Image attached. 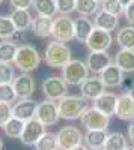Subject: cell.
Returning a JSON list of instances; mask_svg holds the SVG:
<instances>
[{"mask_svg": "<svg viewBox=\"0 0 134 150\" xmlns=\"http://www.w3.org/2000/svg\"><path fill=\"white\" fill-rule=\"evenodd\" d=\"M0 150H3V141H2V138H0Z\"/></svg>", "mask_w": 134, "mask_h": 150, "instance_id": "cell-46", "label": "cell"}, {"mask_svg": "<svg viewBox=\"0 0 134 150\" xmlns=\"http://www.w3.org/2000/svg\"><path fill=\"white\" fill-rule=\"evenodd\" d=\"M128 93H130V96L133 98V101H134V89H131V90H130Z\"/></svg>", "mask_w": 134, "mask_h": 150, "instance_id": "cell-45", "label": "cell"}, {"mask_svg": "<svg viewBox=\"0 0 134 150\" xmlns=\"http://www.w3.org/2000/svg\"><path fill=\"white\" fill-rule=\"evenodd\" d=\"M14 9H29L33 6V0H9Z\"/></svg>", "mask_w": 134, "mask_h": 150, "instance_id": "cell-38", "label": "cell"}, {"mask_svg": "<svg viewBox=\"0 0 134 150\" xmlns=\"http://www.w3.org/2000/svg\"><path fill=\"white\" fill-rule=\"evenodd\" d=\"M93 150H100V149H93Z\"/></svg>", "mask_w": 134, "mask_h": 150, "instance_id": "cell-50", "label": "cell"}, {"mask_svg": "<svg viewBox=\"0 0 134 150\" xmlns=\"http://www.w3.org/2000/svg\"><path fill=\"white\" fill-rule=\"evenodd\" d=\"M11 117H12V107L9 104L0 102V128H3Z\"/></svg>", "mask_w": 134, "mask_h": 150, "instance_id": "cell-37", "label": "cell"}, {"mask_svg": "<svg viewBox=\"0 0 134 150\" xmlns=\"http://www.w3.org/2000/svg\"><path fill=\"white\" fill-rule=\"evenodd\" d=\"M112 63H113V60L107 54V51H91L86 59V66L89 72H93V74H101Z\"/></svg>", "mask_w": 134, "mask_h": 150, "instance_id": "cell-15", "label": "cell"}, {"mask_svg": "<svg viewBox=\"0 0 134 150\" xmlns=\"http://www.w3.org/2000/svg\"><path fill=\"white\" fill-rule=\"evenodd\" d=\"M80 120H81V125L88 131H107L108 123H110V117L103 114L95 107H89L81 114Z\"/></svg>", "mask_w": 134, "mask_h": 150, "instance_id": "cell-6", "label": "cell"}, {"mask_svg": "<svg viewBox=\"0 0 134 150\" xmlns=\"http://www.w3.org/2000/svg\"><path fill=\"white\" fill-rule=\"evenodd\" d=\"M116 104H118V96L112 92H104L101 96H98L93 101V107L96 110H100L103 114L108 116V117L115 116Z\"/></svg>", "mask_w": 134, "mask_h": 150, "instance_id": "cell-17", "label": "cell"}, {"mask_svg": "<svg viewBox=\"0 0 134 150\" xmlns=\"http://www.w3.org/2000/svg\"><path fill=\"white\" fill-rule=\"evenodd\" d=\"M124 15H125V20H127V23L130 24V26H134V2H131L125 8Z\"/></svg>", "mask_w": 134, "mask_h": 150, "instance_id": "cell-39", "label": "cell"}, {"mask_svg": "<svg viewBox=\"0 0 134 150\" xmlns=\"http://www.w3.org/2000/svg\"><path fill=\"white\" fill-rule=\"evenodd\" d=\"M17 93L14 90V86L12 84H0V102L5 104H12L17 101Z\"/></svg>", "mask_w": 134, "mask_h": 150, "instance_id": "cell-33", "label": "cell"}, {"mask_svg": "<svg viewBox=\"0 0 134 150\" xmlns=\"http://www.w3.org/2000/svg\"><path fill=\"white\" fill-rule=\"evenodd\" d=\"M14 63L21 72L29 74L35 69H38V66L41 65V56L33 45L21 44L18 45V51H17Z\"/></svg>", "mask_w": 134, "mask_h": 150, "instance_id": "cell-3", "label": "cell"}, {"mask_svg": "<svg viewBox=\"0 0 134 150\" xmlns=\"http://www.w3.org/2000/svg\"><path fill=\"white\" fill-rule=\"evenodd\" d=\"M51 36L57 42H69L76 39V32H74V20L69 15H59L57 18H53V30Z\"/></svg>", "mask_w": 134, "mask_h": 150, "instance_id": "cell-5", "label": "cell"}, {"mask_svg": "<svg viewBox=\"0 0 134 150\" xmlns=\"http://www.w3.org/2000/svg\"><path fill=\"white\" fill-rule=\"evenodd\" d=\"M128 140L134 146V120H131L128 125Z\"/></svg>", "mask_w": 134, "mask_h": 150, "instance_id": "cell-42", "label": "cell"}, {"mask_svg": "<svg viewBox=\"0 0 134 150\" xmlns=\"http://www.w3.org/2000/svg\"><path fill=\"white\" fill-rule=\"evenodd\" d=\"M23 39H24V32H18V30H17V32H15L14 35L11 36V39H9V41L18 45V42H21Z\"/></svg>", "mask_w": 134, "mask_h": 150, "instance_id": "cell-40", "label": "cell"}, {"mask_svg": "<svg viewBox=\"0 0 134 150\" xmlns=\"http://www.w3.org/2000/svg\"><path fill=\"white\" fill-rule=\"evenodd\" d=\"M118 2H119L120 5H122L124 8H127V6H128V5H130L131 2H134V0H118Z\"/></svg>", "mask_w": 134, "mask_h": 150, "instance_id": "cell-43", "label": "cell"}, {"mask_svg": "<svg viewBox=\"0 0 134 150\" xmlns=\"http://www.w3.org/2000/svg\"><path fill=\"white\" fill-rule=\"evenodd\" d=\"M38 104L32 99H18V102L12 105V117H17L23 122H29L35 119Z\"/></svg>", "mask_w": 134, "mask_h": 150, "instance_id": "cell-13", "label": "cell"}, {"mask_svg": "<svg viewBox=\"0 0 134 150\" xmlns=\"http://www.w3.org/2000/svg\"><path fill=\"white\" fill-rule=\"evenodd\" d=\"M100 77H101V80H103L105 87H118L124 81V72L120 71L115 63H112L110 66H107L100 74Z\"/></svg>", "mask_w": 134, "mask_h": 150, "instance_id": "cell-19", "label": "cell"}, {"mask_svg": "<svg viewBox=\"0 0 134 150\" xmlns=\"http://www.w3.org/2000/svg\"><path fill=\"white\" fill-rule=\"evenodd\" d=\"M115 116L120 120H134V101L130 93H124L118 96V104Z\"/></svg>", "mask_w": 134, "mask_h": 150, "instance_id": "cell-16", "label": "cell"}, {"mask_svg": "<svg viewBox=\"0 0 134 150\" xmlns=\"http://www.w3.org/2000/svg\"><path fill=\"white\" fill-rule=\"evenodd\" d=\"M96 2H100V3H103V2H104V0H96Z\"/></svg>", "mask_w": 134, "mask_h": 150, "instance_id": "cell-48", "label": "cell"}, {"mask_svg": "<svg viewBox=\"0 0 134 150\" xmlns=\"http://www.w3.org/2000/svg\"><path fill=\"white\" fill-rule=\"evenodd\" d=\"M9 17L18 32H26L27 29L32 27L33 18H32V14L29 12V9H14Z\"/></svg>", "mask_w": 134, "mask_h": 150, "instance_id": "cell-23", "label": "cell"}, {"mask_svg": "<svg viewBox=\"0 0 134 150\" xmlns=\"http://www.w3.org/2000/svg\"><path fill=\"white\" fill-rule=\"evenodd\" d=\"M89 108L88 99L83 96H74V95H66L60 101H57V110H59V117L65 120H76L80 119L81 114Z\"/></svg>", "mask_w": 134, "mask_h": 150, "instance_id": "cell-1", "label": "cell"}, {"mask_svg": "<svg viewBox=\"0 0 134 150\" xmlns=\"http://www.w3.org/2000/svg\"><path fill=\"white\" fill-rule=\"evenodd\" d=\"M124 87V90H125V93H128L131 89H134V81L133 80H128V78H124V81H122V84H120Z\"/></svg>", "mask_w": 134, "mask_h": 150, "instance_id": "cell-41", "label": "cell"}, {"mask_svg": "<svg viewBox=\"0 0 134 150\" xmlns=\"http://www.w3.org/2000/svg\"><path fill=\"white\" fill-rule=\"evenodd\" d=\"M17 51H18L17 44L11 41L0 42V63H14Z\"/></svg>", "mask_w": 134, "mask_h": 150, "instance_id": "cell-28", "label": "cell"}, {"mask_svg": "<svg viewBox=\"0 0 134 150\" xmlns=\"http://www.w3.org/2000/svg\"><path fill=\"white\" fill-rule=\"evenodd\" d=\"M128 147V138L122 132H112L107 135V141L103 150H125Z\"/></svg>", "mask_w": 134, "mask_h": 150, "instance_id": "cell-26", "label": "cell"}, {"mask_svg": "<svg viewBox=\"0 0 134 150\" xmlns=\"http://www.w3.org/2000/svg\"><path fill=\"white\" fill-rule=\"evenodd\" d=\"M32 33L36 38H41V39H45V38L51 36V30H53V18L48 17H36L33 18L32 27H30Z\"/></svg>", "mask_w": 134, "mask_h": 150, "instance_id": "cell-20", "label": "cell"}, {"mask_svg": "<svg viewBox=\"0 0 134 150\" xmlns=\"http://www.w3.org/2000/svg\"><path fill=\"white\" fill-rule=\"evenodd\" d=\"M42 93L48 101H60L68 95V84L62 77H48L42 81Z\"/></svg>", "mask_w": 134, "mask_h": 150, "instance_id": "cell-7", "label": "cell"}, {"mask_svg": "<svg viewBox=\"0 0 134 150\" xmlns=\"http://www.w3.org/2000/svg\"><path fill=\"white\" fill-rule=\"evenodd\" d=\"M81 96L88 101H95L98 96H101L105 92V86L101 80V77H89L80 86Z\"/></svg>", "mask_w": 134, "mask_h": 150, "instance_id": "cell-14", "label": "cell"}, {"mask_svg": "<svg viewBox=\"0 0 134 150\" xmlns=\"http://www.w3.org/2000/svg\"><path fill=\"white\" fill-rule=\"evenodd\" d=\"M12 86H14L18 99H30V96L35 92V80L32 75L26 72H21L18 77H15Z\"/></svg>", "mask_w": 134, "mask_h": 150, "instance_id": "cell-12", "label": "cell"}, {"mask_svg": "<svg viewBox=\"0 0 134 150\" xmlns=\"http://www.w3.org/2000/svg\"><path fill=\"white\" fill-rule=\"evenodd\" d=\"M71 150H89V149H88V146L80 144V146H77V147H74V149H71Z\"/></svg>", "mask_w": 134, "mask_h": 150, "instance_id": "cell-44", "label": "cell"}, {"mask_svg": "<svg viewBox=\"0 0 134 150\" xmlns=\"http://www.w3.org/2000/svg\"><path fill=\"white\" fill-rule=\"evenodd\" d=\"M2 3H3V0H0V6H2Z\"/></svg>", "mask_w": 134, "mask_h": 150, "instance_id": "cell-49", "label": "cell"}, {"mask_svg": "<svg viewBox=\"0 0 134 150\" xmlns=\"http://www.w3.org/2000/svg\"><path fill=\"white\" fill-rule=\"evenodd\" d=\"M113 63L122 72H134V50L120 48L115 56Z\"/></svg>", "mask_w": 134, "mask_h": 150, "instance_id": "cell-22", "label": "cell"}, {"mask_svg": "<svg viewBox=\"0 0 134 150\" xmlns=\"http://www.w3.org/2000/svg\"><path fill=\"white\" fill-rule=\"evenodd\" d=\"M93 24L96 29H101V30H105V32H113L118 29L119 26V18L116 15H112L105 11H98L95 14V18H93Z\"/></svg>", "mask_w": 134, "mask_h": 150, "instance_id": "cell-18", "label": "cell"}, {"mask_svg": "<svg viewBox=\"0 0 134 150\" xmlns=\"http://www.w3.org/2000/svg\"><path fill=\"white\" fill-rule=\"evenodd\" d=\"M125 150H134V146H128V147H127Z\"/></svg>", "mask_w": 134, "mask_h": 150, "instance_id": "cell-47", "label": "cell"}, {"mask_svg": "<svg viewBox=\"0 0 134 150\" xmlns=\"http://www.w3.org/2000/svg\"><path fill=\"white\" fill-rule=\"evenodd\" d=\"M101 9L108 12V14H112V15H116V17L124 14V11H125V8L120 5L118 0H104L101 3Z\"/></svg>", "mask_w": 134, "mask_h": 150, "instance_id": "cell-35", "label": "cell"}, {"mask_svg": "<svg viewBox=\"0 0 134 150\" xmlns=\"http://www.w3.org/2000/svg\"><path fill=\"white\" fill-rule=\"evenodd\" d=\"M112 41H113V38L108 32L95 27L84 44L89 48V51H107L112 47Z\"/></svg>", "mask_w": 134, "mask_h": 150, "instance_id": "cell-11", "label": "cell"}, {"mask_svg": "<svg viewBox=\"0 0 134 150\" xmlns=\"http://www.w3.org/2000/svg\"><path fill=\"white\" fill-rule=\"evenodd\" d=\"M15 80V72L11 63H0V84H12Z\"/></svg>", "mask_w": 134, "mask_h": 150, "instance_id": "cell-34", "label": "cell"}, {"mask_svg": "<svg viewBox=\"0 0 134 150\" xmlns=\"http://www.w3.org/2000/svg\"><path fill=\"white\" fill-rule=\"evenodd\" d=\"M57 146L60 150H71L80 144H83L84 135L76 126H63L57 132Z\"/></svg>", "mask_w": 134, "mask_h": 150, "instance_id": "cell-8", "label": "cell"}, {"mask_svg": "<svg viewBox=\"0 0 134 150\" xmlns=\"http://www.w3.org/2000/svg\"><path fill=\"white\" fill-rule=\"evenodd\" d=\"M72 60L71 50L66 44L53 41L45 48V63L53 69H62Z\"/></svg>", "mask_w": 134, "mask_h": 150, "instance_id": "cell-2", "label": "cell"}, {"mask_svg": "<svg viewBox=\"0 0 134 150\" xmlns=\"http://www.w3.org/2000/svg\"><path fill=\"white\" fill-rule=\"evenodd\" d=\"M95 29V24L88 17H78L74 20V32H76V39L80 44H84L91 36L92 30Z\"/></svg>", "mask_w": 134, "mask_h": 150, "instance_id": "cell-21", "label": "cell"}, {"mask_svg": "<svg viewBox=\"0 0 134 150\" xmlns=\"http://www.w3.org/2000/svg\"><path fill=\"white\" fill-rule=\"evenodd\" d=\"M33 9L39 17L54 18L57 14L56 0H33Z\"/></svg>", "mask_w": 134, "mask_h": 150, "instance_id": "cell-25", "label": "cell"}, {"mask_svg": "<svg viewBox=\"0 0 134 150\" xmlns=\"http://www.w3.org/2000/svg\"><path fill=\"white\" fill-rule=\"evenodd\" d=\"M57 137L51 132H45L35 144V150H57Z\"/></svg>", "mask_w": 134, "mask_h": 150, "instance_id": "cell-31", "label": "cell"}, {"mask_svg": "<svg viewBox=\"0 0 134 150\" xmlns=\"http://www.w3.org/2000/svg\"><path fill=\"white\" fill-rule=\"evenodd\" d=\"M101 3L96 0H76V11L80 17H91L100 11Z\"/></svg>", "mask_w": 134, "mask_h": 150, "instance_id": "cell-27", "label": "cell"}, {"mask_svg": "<svg viewBox=\"0 0 134 150\" xmlns=\"http://www.w3.org/2000/svg\"><path fill=\"white\" fill-rule=\"evenodd\" d=\"M44 134H45V125H42L38 119H32L24 125V131L20 140L24 146H35Z\"/></svg>", "mask_w": 134, "mask_h": 150, "instance_id": "cell-10", "label": "cell"}, {"mask_svg": "<svg viewBox=\"0 0 134 150\" xmlns=\"http://www.w3.org/2000/svg\"><path fill=\"white\" fill-rule=\"evenodd\" d=\"M24 125H26V122H23L17 117H11L2 129L5 131V134L9 138H20L24 131Z\"/></svg>", "mask_w": 134, "mask_h": 150, "instance_id": "cell-30", "label": "cell"}, {"mask_svg": "<svg viewBox=\"0 0 134 150\" xmlns=\"http://www.w3.org/2000/svg\"><path fill=\"white\" fill-rule=\"evenodd\" d=\"M107 132L105 131H88L84 134V146H88L89 150H93V149H100L103 150L105 141H107Z\"/></svg>", "mask_w": 134, "mask_h": 150, "instance_id": "cell-24", "label": "cell"}, {"mask_svg": "<svg viewBox=\"0 0 134 150\" xmlns=\"http://www.w3.org/2000/svg\"><path fill=\"white\" fill-rule=\"evenodd\" d=\"M56 5L60 15H69L76 11V0H56Z\"/></svg>", "mask_w": 134, "mask_h": 150, "instance_id": "cell-36", "label": "cell"}, {"mask_svg": "<svg viewBox=\"0 0 134 150\" xmlns=\"http://www.w3.org/2000/svg\"><path fill=\"white\" fill-rule=\"evenodd\" d=\"M35 119H38L42 125L45 126H51V125H56L59 117V110H57V102L54 101H44L41 104H38V108H36V114Z\"/></svg>", "mask_w": 134, "mask_h": 150, "instance_id": "cell-9", "label": "cell"}, {"mask_svg": "<svg viewBox=\"0 0 134 150\" xmlns=\"http://www.w3.org/2000/svg\"><path fill=\"white\" fill-rule=\"evenodd\" d=\"M17 32L14 23H12L11 17L6 15H0V39H6L9 41L11 36Z\"/></svg>", "mask_w": 134, "mask_h": 150, "instance_id": "cell-32", "label": "cell"}, {"mask_svg": "<svg viewBox=\"0 0 134 150\" xmlns=\"http://www.w3.org/2000/svg\"><path fill=\"white\" fill-rule=\"evenodd\" d=\"M62 78L68 86H81L89 78V69L86 66V62L71 60L65 68H62Z\"/></svg>", "mask_w": 134, "mask_h": 150, "instance_id": "cell-4", "label": "cell"}, {"mask_svg": "<svg viewBox=\"0 0 134 150\" xmlns=\"http://www.w3.org/2000/svg\"><path fill=\"white\" fill-rule=\"evenodd\" d=\"M116 41L120 48L134 50V26H125L118 32Z\"/></svg>", "mask_w": 134, "mask_h": 150, "instance_id": "cell-29", "label": "cell"}]
</instances>
